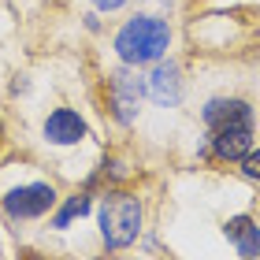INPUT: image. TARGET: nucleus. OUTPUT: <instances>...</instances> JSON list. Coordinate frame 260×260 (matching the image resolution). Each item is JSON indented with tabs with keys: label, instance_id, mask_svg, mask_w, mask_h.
I'll return each mask as SVG.
<instances>
[{
	"label": "nucleus",
	"instance_id": "obj_7",
	"mask_svg": "<svg viewBox=\"0 0 260 260\" xmlns=\"http://www.w3.org/2000/svg\"><path fill=\"white\" fill-rule=\"evenodd\" d=\"M138 97H141V82L130 75V71H115V75H112V101H115V115H119V123H134Z\"/></svg>",
	"mask_w": 260,
	"mask_h": 260
},
{
	"label": "nucleus",
	"instance_id": "obj_9",
	"mask_svg": "<svg viewBox=\"0 0 260 260\" xmlns=\"http://www.w3.org/2000/svg\"><path fill=\"white\" fill-rule=\"evenodd\" d=\"M227 238L238 245V256L242 260H256L260 256V227L249 219V216H234V219H227Z\"/></svg>",
	"mask_w": 260,
	"mask_h": 260
},
{
	"label": "nucleus",
	"instance_id": "obj_10",
	"mask_svg": "<svg viewBox=\"0 0 260 260\" xmlns=\"http://www.w3.org/2000/svg\"><path fill=\"white\" fill-rule=\"evenodd\" d=\"M86 212H89V197H86V193H78V197H71V201H67V205L60 208V216H56V227H67V223H71V219H75V216H86Z\"/></svg>",
	"mask_w": 260,
	"mask_h": 260
},
{
	"label": "nucleus",
	"instance_id": "obj_3",
	"mask_svg": "<svg viewBox=\"0 0 260 260\" xmlns=\"http://www.w3.org/2000/svg\"><path fill=\"white\" fill-rule=\"evenodd\" d=\"M56 205V190L45 182H30V186H19V190H11L4 197V212L11 219H38L45 216Z\"/></svg>",
	"mask_w": 260,
	"mask_h": 260
},
{
	"label": "nucleus",
	"instance_id": "obj_5",
	"mask_svg": "<svg viewBox=\"0 0 260 260\" xmlns=\"http://www.w3.org/2000/svg\"><path fill=\"white\" fill-rule=\"evenodd\" d=\"M45 138H49L52 145H78V141L86 138V123H82L78 112L56 108L49 119H45Z\"/></svg>",
	"mask_w": 260,
	"mask_h": 260
},
{
	"label": "nucleus",
	"instance_id": "obj_4",
	"mask_svg": "<svg viewBox=\"0 0 260 260\" xmlns=\"http://www.w3.org/2000/svg\"><path fill=\"white\" fill-rule=\"evenodd\" d=\"M145 93H149L156 104H164V108H175V104L182 101L179 67H175L171 60H168V63H156V67H152V75L145 78Z\"/></svg>",
	"mask_w": 260,
	"mask_h": 260
},
{
	"label": "nucleus",
	"instance_id": "obj_12",
	"mask_svg": "<svg viewBox=\"0 0 260 260\" xmlns=\"http://www.w3.org/2000/svg\"><path fill=\"white\" fill-rule=\"evenodd\" d=\"M93 4H97L101 11H115V8H123L126 0H93Z\"/></svg>",
	"mask_w": 260,
	"mask_h": 260
},
{
	"label": "nucleus",
	"instance_id": "obj_11",
	"mask_svg": "<svg viewBox=\"0 0 260 260\" xmlns=\"http://www.w3.org/2000/svg\"><path fill=\"white\" fill-rule=\"evenodd\" d=\"M242 171L249 175V179H260V149H249L242 156Z\"/></svg>",
	"mask_w": 260,
	"mask_h": 260
},
{
	"label": "nucleus",
	"instance_id": "obj_1",
	"mask_svg": "<svg viewBox=\"0 0 260 260\" xmlns=\"http://www.w3.org/2000/svg\"><path fill=\"white\" fill-rule=\"evenodd\" d=\"M171 45V30L164 19H152V15H138L130 19L126 26L115 34V52H119L123 63H156Z\"/></svg>",
	"mask_w": 260,
	"mask_h": 260
},
{
	"label": "nucleus",
	"instance_id": "obj_2",
	"mask_svg": "<svg viewBox=\"0 0 260 260\" xmlns=\"http://www.w3.org/2000/svg\"><path fill=\"white\" fill-rule=\"evenodd\" d=\"M141 231V201L134 193L112 190L101 205V234L108 249H126Z\"/></svg>",
	"mask_w": 260,
	"mask_h": 260
},
{
	"label": "nucleus",
	"instance_id": "obj_6",
	"mask_svg": "<svg viewBox=\"0 0 260 260\" xmlns=\"http://www.w3.org/2000/svg\"><path fill=\"white\" fill-rule=\"evenodd\" d=\"M205 123L212 130H223V126H253V112H249V104L245 101H208V108H205Z\"/></svg>",
	"mask_w": 260,
	"mask_h": 260
},
{
	"label": "nucleus",
	"instance_id": "obj_8",
	"mask_svg": "<svg viewBox=\"0 0 260 260\" xmlns=\"http://www.w3.org/2000/svg\"><path fill=\"white\" fill-rule=\"evenodd\" d=\"M249 141H253V126H223V130H212V152L219 160H242L249 152Z\"/></svg>",
	"mask_w": 260,
	"mask_h": 260
}]
</instances>
